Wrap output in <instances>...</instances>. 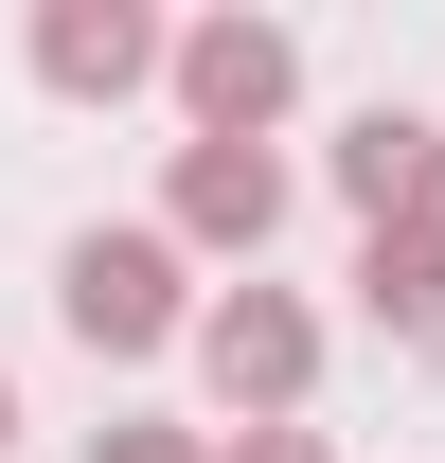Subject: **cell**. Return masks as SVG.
<instances>
[{"instance_id": "obj_7", "label": "cell", "mask_w": 445, "mask_h": 463, "mask_svg": "<svg viewBox=\"0 0 445 463\" xmlns=\"http://www.w3.org/2000/svg\"><path fill=\"white\" fill-rule=\"evenodd\" d=\"M356 321H374V339H410V356H445V214L356 250Z\"/></svg>"}, {"instance_id": "obj_4", "label": "cell", "mask_w": 445, "mask_h": 463, "mask_svg": "<svg viewBox=\"0 0 445 463\" xmlns=\"http://www.w3.org/2000/svg\"><path fill=\"white\" fill-rule=\"evenodd\" d=\"M36 90L54 108H125V90H178V36L143 0H36Z\"/></svg>"}, {"instance_id": "obj_5", "label": "cell", "mask_w": 445, "mask_h": 463, "mask_svg": "<svg viewBox=\"0 0 445 463\" xmlns=\"http://www.w3.org/2000/svg\"><path fill=\"white\" fill-rule=\"evenodd\" d=\"M161 232H178V250H232V268L268 286V232H285V161H268V143H178V161H161Z\"/></svg>"}, {"instance_id": "obj_9", "label": "cell", "mask_w": 445, "mask_h": 463, "mask_svg": "<svg viewBox=\"0 0 445 463\" xmlns=\"http://www.w3.org/2000/svg\"><path fill=\"white\" fill-rule=\"evenodd\" d=\"M214 463H338V446H321V428H232Z\"/></svg>"}, {"instance_id": "obj_3", "label": "cell", "mask_w": 445, "mask_h": 463, "mask_svg": "<svg viewBox=\"0 0 445 463\" xmlns=\"http://www.w3.org/2000/svg\"><path fill=\"white\" fill-rule=\"evenodd\" d=\"M285 108H303V36H285V18L232 0V18L178 36V125H196V143H268Z\"/></svg>"}, {"instance_id": "obj_8", "label": "cell", "mask_w": 445, "mask_h": 463, "mask_svg": "<svg viewBox=\"0 0 445 463\" xmlns=\"http://www.w3.org/2000/svg\"><path fill=\"white\" fill-rule=\"evenodd\" d=\"M90 463H214V428H161V410H125V428H90Z\"/></svg>"}, {"instance_id": "obj_1", "label": "cell", "mask_w": 445, "mask_h": 463, "mask_svg": "<svg viewBox=\"0 0 445 463\" xmlns=\"http://www.w3.org/2000/svg\"><path fill=\"white\" fill-rule=\"evenodd\" d=\"M54 321L90 356H161V339H196V321H214V303H196V250H178V232H71V268H54Z\"/></svg>"}, {"instance_id": "obj_6", "label": "cell", "mask_w": 445, "mask_h": 463, "mask_svg": "<svg viewBox=\"0 0 445 463\" xmlns=\"http://www.w3.org/2000/svg\"><path fill=\"white\" fill-rule=\"evenodd\" d=\"M338 196H356V232H428L445 214V125L428 108H356L338 125Z\"/></svg>"}, {"instance_id": "obj_2", "label": "cell", "mask_w": 445, "mask_h": 463, "mask_svg": "<svg viewBox=\"0 0 445 463\" xmlns=\"http://www.w3.org/2000/svg\"><path fill=\"white\" fill-rule=\"evenodd\" d=\"M196 374H214L232 428H303V392H321V303H303V286H214Z\"/></svg>"}, {"instance_id": "obj_10", "label": "cell", "mask_w": 445, "mask_h": 463, "mask_svg": "<svg viewBox=\"0 0 445 463\" xmlns=\"http://www.w3.org/2000/svg\"><path fill=\"white\" fill-rule=\"evenodd\" d=\"M0 446H18V374H0Z\"/></svg>"}]
</instances>
